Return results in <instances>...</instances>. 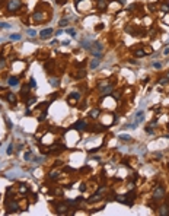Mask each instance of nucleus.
<instances>
[{
    "label": "nucleus",
    "mask_w": 169,
    "mask_h": 216,
    "mask_svg": "<svg viewBox=\"0 0 169 216\" xmlns=\"http://www.w3.org/2000/svg\"><path fill=\"white\" fill-rule=\"evenodd\" d=\"M120 140H123V142H131L133 139H131V136H127V134H120Z\"/></svg>",
    "instance_id": "nucleus-18"
},
{
    "label": "nucleus",
    "mask_w": 169,
    "mask_h": 216,
    "mask_svg": "<svg viewBox=\"0 0 169 216\" xmlns=\"http://www.w3.org/2000/svg\"><path fill=\"white\" fill-rule=\"evenodd\" d=\"M95 29H96V31H101V29H104V25H102V23H99L98 26H95Z\"/></svg>",
    "instance_id": "nucleus-41"
},
{
    "label": "nucleus",
    "mask_w": 169,
    "mask_h": 216,
    "mask_svg": "<svg viewBox=\"0 0 169 216\" xmlns=\"http://www.w3.org/2000/svg\"><path fill=\"white\" fill-rule=\"evenodd\" d=\"M7 83H9V86H16L19 83V77H16V76H10L9 79H7Z\"/></svg>",
    "instance_id": "nucleus-9"
},
{
    "label": "nucleus",
    "mask_w": 169,
    "mask_h": 216,
    "mask_svg": "<svg viewBox=\"0 0 169 216\" xmlns=\"http://www.w3.org/2000/svg\"><path fill=\"white\" fill-rule=\"evenodd\" d=\"M35 101H37L35 98H31V99H28V101H26V107H31V105H32V104L35 102Z\"/></svg>",
    "instance_id": "nucleus-35"
},
{
    "label": "nucleus",
    "mask_w": 169,
    "mask_h": 216,
    "mask_svg": "<svg viewBox=\"0 0 169 216\" xmlns=\"http://www.w3.org/2000/svg\"><path fill=\"white\" fill-rule=\"evenodd\" d=\"M19 191H21V193H28V191H29V188H28V185L22 184V185H21V188H19Z\"/></svg>",
    "instance_id": "nucleus-25"
},
{
    "label": "nucleus",
    "mask_w": 169,
    "mask_h": 216,
    "mask_svg": "<svg viewBox=\"0 0 169 216\" xmlns=\"http://www.w3.org/2000/svg\"><path fill=\"white\" fill-rule=\"evenodd\" d=\"M98 9L99 10H105L106 9V2H98Z\"/></svg>",
    "instance_id": "nucleus-21"
},
{
    "label": "nucleus",
    "mask_w": 169,
    "mask_h": 216,
    "mask_svg": "<svg viewBox=\"0 0 169 216\" xmlns=\"http://www.w3.org/2000/svg\"><path fill=\"white\" fill-rule=\"evenodd\" d=\"M79 2H80V0H74V3H76V4H79Z\"/></svg>",
    "instance_id": "nucleus-46"
},
{
    "label": "nucleus",
    "mask_w": 169,
    "mask_h": 216,
    "mask_svg": "<svg viewBox=\"0 0 169 216\" xmlns=\"http://www.w3.org/2000/svg\"><path fill=\"white\" fill-rule=\"evenodd\" d=\"M99 63H101V60L96 57V58H93V60H92V62H90V69H92V70H95V69L99 66Z\"/></svg>",
    "instance_id": "nucleus-12"
},
{
    "label": "nucleus",
    "mask_w": 169,
    "mask_h": 216,
    "mask_svg": "<svg viewBox=\"0 0 169 216\" xmlns=\"http://www.w3.org/2000/svg\"><path fill=\"white\" fill-rule=\"evenodd\" d=\"M57 212L58 213H61V215H64L66 212H67V202H64V204H60L57 207Z\"/></svg>",
    "instance_id": "nucleus-11"
},
{
    "label": "nucleus",
    "mask_w": 169,
    "mask_h": 216,
    "mask_svg": "<svg viewBox=\"0 0 169 216\" xmlns=\"http://www.w3.org/2000/svg\"><path fill=\"white\" fill-rule=\"evenodd\" d=\"M66 31H67V34H70L72 37H74V35H76V29H73V28H67Z\"/></svg>",
    "instance_id": "nucleus-27"
},
{
    "label": "nucleus",
    "mask_w": 169,
    "mask_h": 216,
    "mask_svg": "<svg viewBox=\"0 0 169 216\" xmlns=\"http://www.w3.org/2000/svg\"><path fill=\"white\" fill-rule=\"evenodd\" d=\"M2 28H10V25L4 23V22H0V29H2Z\"/></svg>",
    "instance_id": "nucleus-37"
},
{
    "label": "nucleus",
    "mask_w": 169,
    "mask_h": 216,
    "mask_svg": "<svg viewBox=\"0 0 169 216\" xmlns=\"http://www.w3.org/2000/svg\"><path fill=\"white\" fill-rule=\"evenodd\" d=\"M160 10H162V12H169V3H168V2H163V3H162V7H160Z\"/></svg>",
    "instance_id": "nucleus-20"
},
{
    "label": "nucleus",
    "mask_w": 169,
    "mask_h": 216,
    "mask_svg": "<svg viewBox=\"0 0 169 216\" xmlns=\"http://www.w3.org/2000/svg\"><path fill=\"white\" fill-rule=\"evenodd\" d=\"M166 77H168V79H169V72H168V75H166Z\"/></svg>",
    "instance_id": "nucleus-48"
},
{
    "label": "nucleus",
    "mask_w": 169,
    "mask_h": 216,
    "mask_svg": "<svg viewBox=\"0 0 169 216\" xmlns=\"http://www.w3.org/2000/svg\"><path fill=\"white\" fill-rule=\"evenodd\" d=\"M47 107H48V102H42V104H39V105H38L39 110H47Z\"/></svg>",
    "instance_id": "nucleus-29"
},
{
    "label": "nucleus",
    "mask_w": 169,
    "mask_h": 216,
    "mask_svg": "<svg viewBox=\"0 0 169 216\" xmlns=\"http://www.w3.org/2000/svg\"><path fill=\"white\" fill-rule=\"evenodd\" d=\"M12 149H13V146H12V145H10V146H9V148H7V153H9V155H10V153H12Z\"/></svg>",
    "instance_id": "nucleus-43"
},
{
    "label": "nucleus",
    "mask_w": 169,
    "mask_h": 216,
    "mask_svg": "<svg viewBox=\"0 0 169 216\" xmlns=\"http://www.w3.org/2000/svg\"><path fill=\"white\" fill-rule=\"evenodd\" d=\"M23 158H25V159H26V161H29V159H31V150H26V152H25V155H23Z\"/></svg>",
    "instance_id": "nucleus-33"
},
{
    "label": "nucleus",
    "mask_w": 169,
    "mask_h": 216,
    "mask_svg": "<svg viewBox=\"0 0 169 216\" xmlns=\"http://www.w3.org/2000/svg\"><path fill=\"white\" fill-rule=\"evenodd\" d=\"M146 133H149V134L153 133V130H152V126H147V127H146Z\"/></svg>",
    "instance_id": "nucleus-39"
},
{
    "label": "nucleus",
    "mask_w": 169,
    "mask_h": 216,
    "mask_svg": "<svg viewBox=\"0 0 169 216\" xmlns=\"http://www.w3.org/2000/svg\"><path fill=\"white\" fill-rule=\"evenodd\" d=\"M102 44L101 42H93V44L90 45V53L93 54L95 57H98V58H101L102 57Z\"/></svg>",
    "instance_id": "nucleus-1"
},
{
    "label": "nucleus",
    "mask_w": 169,
    "mask_h": 216,
    "mask_svg": "<svg viewBox=\"0 0 169 216\" xmlns=\"http://www.w3.org/2000/svg\"><path fill=\"white\" fill-rule=\"evenodd\" d=\"M98 2H108V0H98Z\"/></svg>",
    "instance_id": "nucleus-47"
},
{
    "label": "nucleus",
    "mask_w": 169,
    "mask_h": 216,
    "mask_svg": "<svg viewBox=\"0 0 169 216\" xmlns=\"http://www.w3.org/2000/svg\"><path fill=\"white\" fill-rule=\"evenodd\" d=\"M86 127H88V123L84 121V120H79V121H76L72 126V128H74V130H84Z\"/></svg>",
    "instance_id": "nucleus-5"
},
{
    "label": "nucleus",
    "mask_w": 169,
    "mask_h": 216,
    "mask_svg": "<svg viewBox=\"0 0 169 216\" xmlns=\"http://www.w3.org/2000/svg\"><path fill=\"white\" fill-rule=\"evenodd\" d=\"M35 79H34V77H31V80H29V88H35Z\"/></svg>",
    "instance_id": "nucleus-36"
},
{
    "label": "nucleus",
    "mask_w": 169,
    "mask_h": 216,
    "mask_svg": "<svg viewBox=\"0 0 169 216\" xmlns=\"http://www.w3.org/2000/svg\"><path fill=\"white\" fill-rule=\"evenodd\" d=\"M67 23H69V18H64V19H61L60 22H58L60 26H67Z\"/></svg>",
    "instance_id": "nucleus-24"
},
{
    "label": "nucleus",
    "mask_w": 169,
    "mask_h": 216,
    "mask_svg": "<svg viewBox=\"0 0 169 216\" xmlns=\"http://www.w3.org/2000/svg\"><path fill=\"white\" fill-rule=\"evenodd\" d=\"M98 115H99V110H98V108H95V110L90 111V117H92V118H96Z\"/></svg>",
    "instance_id": "nucleus-23"
},
{
    "label": "nucleus",
    "mask_w": 169,
    "mask_h": 216,
    "mask_svg": "<svg viewBox=\"0 0 169 216\" xmlns=\"http://www.w3.org/2000/svg\"><path fill=\"white\" fill-rule=\"evenodd\" d=\"M105 130H106L105 126H95L93 127V132H105Z\"/></svg>",
    "instance_id": "nucleus-22"
},
{
    "label": "nucleus",
    "mask_w": 169,
    "mask_h": 216,
    "mask_svg": "<svg viewBox=\"0 0 169 216\" xmlns=\"http://www.w3.org/2000/svg\"><path fill=\"white\" fill-rule=\"evenodd\" d=\"M22 7L21 0H7V10L9 12H16Z\"/></svg>",
    "instance_id": "nucleus-2"
},
{
    "label": "nucleus",
    "mask_w": 169,
    "mask_h": 216,
    "mask_svg": "<svg viewBox=\"0 0 169 216\" xmlns=\"http://www.w3.org/2000/svg\"><path fill=\"white\" fill-rule=\"evenodd\" d=\"M58 178V172H53V174H50V180H57Z\"/></svg>",
    "instance_id": "nucleus-31"
},
{
    "label": "nucleus",
    "mask_w": 169,
    "mask_h": 216,
    "mask_svg": "<svg viewBox=\"0 0 169 216\" xmlns=\"http://www.w3.org/2000/svg\"><path fill=\"white\" fill-rule=\"evenodd\" d=\"M153 67H156V69H160V63H153Z\"/></svg>",
    "instance_id": "nucleus-44"
},
{
    "label": "nucleus",
    "mask_w": 169,
    "mask_h": 216,
    "mask_svg": "<svg viewBox=\"0 0 169 216\" xmlns=\"http://www.w3.org/2000/svg\"><path fill=\"white\" fill-rule=\"evenodd\" d=\"M50 83H51V86H54V88H57V86L60 85V83H58V79H57V77H50Z\"/></svg>",
    "instance_id": "nucleus-17"
},
{
    "label": "nucleus",
    "mask_w": 169,
    "mask_h": 216,
    "mask_svg": "<svg viewBox=\"0 0 169 216\" xmlns=\"http://www.w3.org/2000/svg\"><path fill=\"white\" fill-rule=\"evenodd\" d=\"M143 118H144V113H143L141 110H140V111H137V114H136V123L139 124V123L141 121Z\"/></svg>",
    "instance_id": "nucleus-13"
},
{
    "label": "nucleus",
    "mask_w": 169,
    "mask_h": 216,
    "mask_svg": "<svg viewBox=\"0 0 169 216\" xmlns=\"http://www.w3.org/2000/svg\"><path fill=\"white\" fill-rule=\"evenodd\" d=\"M32 18H34V21H35V22H42V21L45 19V18H44V13H42L41 10H38V9H37L35 13L32 15Z\"/></svg>",
    "instance_id": "nucleus-8"
},
{
    "label": "nucleus",
    "mask_w": 169,
    "mask_h": 216,
    "mask_svg": "<svg viewBox=\"0 0 169 216\" xmlns=\"http://www.w3.org/2000/svg\"><path fill=\"white\" fill-rule=\"evenodd\" d=\"M55 2H57V4H61V6H63V4L67 3V0H55Z\"/></svg>",
    "instance_id": "nucleus-40"
},
{
    "label": "nucleus",
    "mask_w": 169,
    "mask_h": 216,
    "mask_svg": "<svg viewBox=\"0 0 169 216\" xmlns=\"http://www.w3.org/2000/svg\"><path fill=\"white\" fill-rule=\"evenodd\" d=\"M26 34H28L29 37H35V35H37V32L34 31V29H26Z\"/></svg>",
    "instance_id": "nucleus-30"
},
{
    "label": "nucleus",
    "mask_w": 169,
    "mask_h": 216,
    "mask_svg": "<svg viewBox=\"0 0 169 216\" xmlns=\"http://www.w3.org/2000/svg\"><path fill=\"white\" fill-rule=\"evenodd\" d=\"M162 198H165V188L162 185H157L155 188V194H153V200L159 202V200H162Z\"/></svg>",
    "instance_id": "nucleus-3"
},
{
    "label": "nucleus",
    "mask_w": 169,
    "mask_h": 216,
    "mask_svg": "<svg viewBox=\"0 0 169 216\" xmlns=\"http://www.w3.org/2000/svg\"><path fill=\"white\" fill-rule=\"evenodd\" d=\"M70 97H72V98H74V99H80V93H79V92H72Z\"/></svg>",
    "instance_id": "nucleus-28"
},
{
    "label": "nucleus",
    "mask_w": 169,
    "mask_h": 216,
    "mask_svg": "<svg viewBox=\"0 0 169 216\" xmlns=\"http://www.w3.org/2000/svg\"><path fill=\"white\" fill-rule=\"evenodd\" d=\"M16 210H19V206H18V203H16L15 200L10 202V203H7V213H12V212H16Z\"/></svg>",
    "instance_id": "nucleus-7"
},
{
    "label": "nucleus",
    "mask_w": 169,
    "mask_h": 216,
    "mask_svg": "<svg viewBox=\"0 0 169 216\" xmlns=\"http://www.w3.org/2000/svg\"><path fill=\"white\" fill-rule=\"evenodd\" d=\"M45 118H47V111L44 110V111H42V113H41V115L38 117V121H39V123H42V121H44Z\"/></svg>",
    "instance_id": "nucleus-19"
},
{
    "label": "nucleus",
    "mask_w": 169,
    "mask_h": 216,
    "mask_svg": "<svg viewBox=\"0 0 169 216\" xmlns=\"http://www.w3.org/2000/svg\"><path fill=\"white\" fill-rule=\"evenodd\" d=\"M53 69H54V60L45 63V70H47V72H53Z\"/></svg>",
    "instance_id": "nucleus-14"
},
{
    "label": "nucleus",
    "mask_w": 169,
    "mask_h": 216,
    "mask_svg": "<svg viewBox=\"0 0 169 216\" xmlns=\"http://www.w3.org/2000/svg\"><path fill=\"white\" fill-rule=\"evenodd\" d=\"M86 76V70H84V69H79V73L76 75V77H77V79H82V77H84Z\"/></svg>",
    "instance_id": "nucleus-16"
},
{
    "label": "nucleus",
    "mask_w": 169,
    "mask_h": 216,
    "mask_svg": "<svg viewBox=\"0 0 169 216\" xmlns=\"http://www.w3.org/2000/svg\"><path fill=\"white\" fill-rule=\"evenodd\" d=\"M159 215H169V204H163L162 207L159 209Z\"/></svg>",
    "instance_id": "nucleus-10"
},
{
    "label": "nucleus",
    "mask_w": 169,
    "mask_h": 216,
    "mask_svg": "<svg viewBox=\"0 0 169 216\" xmlns=\"http://www.w3.org/2000/svg\"><path fill=\"white\" fill-rule=\"evenodd\" d=\"M168 82H169V79H168V77H162V79L159 80V83H160V85H166Z\"/></svg>",
    "instance_id": "nucleus-34"
},
{
    "label": "nucleus",
    "mask_w": 169,
    "mask_h": 216,
    "mask_svg": "<svg viewBox=\"0 0 169 216\" xmlns=\"http://www.w3.org/2000/svg\"><path fill=\"white\" fill-rule=\"evenodd\" d=\"M53 32H54V31H53L51 28H45V29H42V31L39 32V38H41V40H48L50 37L53 35Z\"/></svg>",
    "instance_id": "nucleus-4"
},
{
    "label": "nucleus",
    "mask_w": 169,
    "mask_h": 216,
    "mask_svg": "<svg viewBox=\"0 0 169 216\" xmlns=\"http://www.w3.org/2000/svg\"><path fill=\"white\" fill-rule=\"evenodd\" d=\"M163 54H165V56L169 54V48H165V50H163Z\"/></svg>",
    "instance_id": "nucleus-45"
},
{
    "label": "nucleus",
    "mask_w": 169,
    "mask_h": 216,
    "mask_svg": "<svg viewBox=\"0 0 169 216\" xmlns=\"http://www.w3.org/2000/svg\"><path fill=\"white\" fill-rule=\"evenodd\" d=\"M4 121H6V124H7V128H12V123H10V120L7 118V115H4Z\"/></svg>",
    "instance_id": "nucleus-32"
},
{
    "label": "nucleus",
    "mask_w": 169,
    "mask_h": 216,
    "mask_svg": "<svg viewBox=\"0 0 169 216\" xmlns=\"http://www.w3.org/2000/svg\"><path fill=\"white\" fill-rule=\"evenodd\" d=\"M144 54H146V53H144V50H143V48H139V50L134 51V56H136V57H143Z\"/></svg>",
    "instance_id": "nucleus-15"
},
{
    "label": "nucleus",
    "mask_w": 169,
    "mask_h": 216,
    "mask_svg": "<svg viewBox=\"0 0 169 216\" xmlns=\"http://www.w3.org/2000/svg\"><path fill=\"white\" fill-rule=\"evenodd\" d=\"M2 98H4V99H7L10 104H15L16 102V95L13 93V92H6L4 95L2 93Z\"/></svg>",
    "instance_id": "nucleus-6"
},
{
    "label": "nucleus",
    "mask_w": 169,
    "mask_h": 216,
    "mask_svg": "<svg viewBox=\"0 0 169 216\" xmlns=\"http://www.w3.org/2000/svg\"><path fill=\"white\" fill-rule=\"evenodd\" d=\"M76 101H77V99H74V98H72V97L69 98V104H70V105H72V107H73V105H74V104H76Z\"/></svg>",
    "instance_id": "nucleus-38"
},
{
    "label": "nucleus",
    "mask_w": 169,
    "mask_h": 216,
    "mask_svg": "<svg viewBox=\"0 0 169 216\" xmlns=\"http://www.w3.org/2000/svg\"><path fill=\"white\" fill-rule=\"evenodd\" d=\"M89 171H90L89 167H83V168H82V172H89Z\"/></svg>",
    "instance_id": "nucleus-42"
},
{
    "label": "nucleus",
    "mask_w": 169,
    "mask_h": 216,
    "mask_svg": "<svg viewBox=\"0 0 169 216\" xmlns=\"http://www.w3.org/2000/svg\"><path fill=\"white\" fill-rule=\"evenodd\" d=\"M10 40H12V41H19V40H21V35H19V34H12Z\"/></svg>",
    "instance_id": "nucleus-26"
}]
</instances>
